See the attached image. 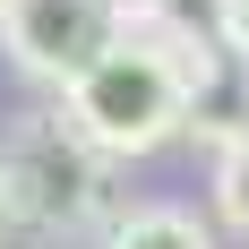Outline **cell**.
<instances>
[{
  "mask_svg": "<svg viewBox=\"0 0 249 249\" xmlns=\"http://www.w3.org/2000/svg\"><path fill=\"white\" fill-rule=\"evenodd\" d=\"M0 198L18 232H112L129 215L112 198V155L86 146L69 112H26L0 138Z\"/></svg>",
  "mask_w": 249,
  "mask_h": 249,
  "instance_id": "obj_1",
  "label": "cell"
},
{
  "mask_svg": "<svg viewBox=\"0 0 249 249\" xmlns=\"http://www.w3.org/2000/svg\"><path fill=\"white\" fill-rule=\"evenodd\" d=\"M60 112L77 121L86 146H103L121 163V155H155L172 129H189L198 103H189V86L172 77V60L155 52V35H121L77 86H60Z\"/></svg>",
  "mask_w": 249,
  "mask_h": 249,
  "instance_id": "obj_2",
  "label": "cell"
},
{
  "mask_svg": "<svg viewBox=\"0 0 249 249\" xmlns=\"http://www.w3.org/2000/svg\"><path fill=\"white\" fill-rule=\"evenodd\" d=\"M121 35L129 26H121L112 0H18V9L0 18L9 60H18L26 77H43V86H77Z\"/></svg>",
  "mask_w": 249,
  "mask_h": 249,
  "instance_id": "obj_3",
  "label": "cell"
},
{
  "mask_svg": "<svg viewBox=\"0 0 249 249\" xmlns=\"http://www.w3.org/2000/svg\"><path fill=\"white\" fill-rule=\"evenodd\" d=\"M189 129L215 146V215H224L232 232H249V112H241V121H215V112H198Z\"/></svg>",
  "mask_w": 249,
  "mask_h": 249,
  "instance_id": "obj_4",
  "label": "cell"
},
{
  "mask_svg": "<svg viewBox=\"0 0 249 249\" xmlns=\"http://www.w3.org/2000/svg\"><path fill=\"white\" fill-rule=\"evenodd\" d=\"M103 249H215V241H206V224L189 206H129L103 232Z\"/></svg>",
  "mask_w": 249,
  "mask_h": 249,
  "instance_id": "obj_5",
  "label": "cell"
},
{
  "mask_svg": "<svg viewBox=\"0 0 249 249\" xmlns=\"http://www.w3.org/2000/svg\"><path fill=\"white\" fill-rule=\"evenodd\" d=\"M155 35H198V43H224V0H163Z\"/></svg>",
  "mask_w": 249,
  "mask_h": 249,
  "instance_id": "obj_6",
  "label": "cell"
},
{
  "mask_svg": "<svg viewBox=\"0 0 249 249\" xmlns=\"http://www.w3.org/2000/svg\"><path fill=\"white\" fill-rule=\"evenodd\" d=\"M224 52L249 60V0H224Z\"/></svg>",
  "mask_w": 249,
  "mask_h": 249,
  "instance_id": "obj_7",
  "label": "cell"
},
{
  "mask_svg": "<svg viewBox=\"0 0 249 249\" xmlns=\"http://www.w3.org/2000/svg\"><path fill=\"white\" fill-rule=\"evenodd\" d=\"M112 9H121V26H129V35H146V26L163 18V0H112Z\"/></svg>",
  "mask_w": 249,
  "mask_h": 249,
  "instance_id": "obj_8",
  "label": "cell"
},
{
  "mask_svg": "<svg viewBox=\"0 0 249 249\" xmlns=\"http://www.w3.org/2000/svg\"><path fill=\"white\" fill-rule=\"evenodd\" d=\"M0 232H18V224H9V198H0Z\"/></svg>",
  "mask_w": 249,
  "mask_h": 249,
  "instance_id": "obj_9",
  "label": "cell"
},
{
  "mask_svg": "<svg viewBox=\"0 0 249 249\" xmlns=\"http://www.w3.org/2000/svg\"><path fill=\"white\" fill-rule=\"evenodd\" d=\"M9 9H18V0H0V18H9Z\"/></svg>",
  "mask_w": 249,
  "mask_h": 249,
  "instance_id": "obj_10",
  "label": "cell"
}]
</instances>
